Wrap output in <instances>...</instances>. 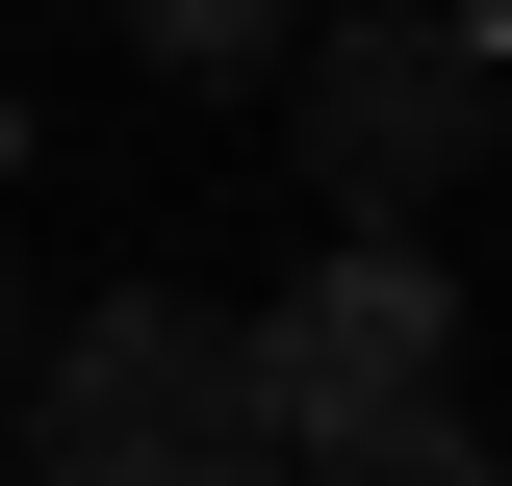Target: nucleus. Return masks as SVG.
Returning a JSON list of instances; mask_svg holds the SVG:
<instances>
[{"label": "nucleus", "instance_id": "1", "mask_svg": "<svg viewBox=\"0 0 512 486\" xmlns=\"http://www.w3.org/2000/svg\"><path fill=\"white\" fill-rule=\"evenodd\" d=\"M256 461H282V384H256V307H180V282L77 307L52 410H26V486H256Z\"/></svg>", "mask_w": 512, "mask_h": 486}, {"label": "nucleus", "instance_id": "2", "mask_svg": "<svg viewBox=\"0 0 512 486\" xmlns=\"http://www.w3.org/2000/svg\"><path fill=\"white\" fill-rule=\"evenodd\" d=\"M282 154L333 180V231H410L487 154V26L461 0H308L282 26Z\"/></svg>", "mask_w": 512, "mask_h": 486}, {"label": "nucleus", "instance_id": "3", "mask_svg": "<svg viewBox=\"0 0 512 486\" xmlns=\"http://www.w3.org/2000/svg\"><path fill=\"white\" fill-rule=\"evenodd\" d=\"M256 384H282V435H333V410H410V384H461V282L410 231H359L308 307H256Z\"/></svg>", "mask_w": 512, "mask_h": 486}, {"label": "nucleus", "instance_id": "4", "mask_svg": "<svg viewBox=\"0 0 512 486\" xmlns=\"http://www.w3.org/2000/svg\"><path fill=\"white\" fill-rule=\"evenodd\" d=\"M308 486H512L487 435H461V384H410V410H333V435H282Z\"/></svg>", "mask_w": 512, "mask_h": 486}, {"label": "nucleus", "instance_id": "5", "mask_svg": "<svg viewBox=\"0 0 512 486\" xmlns=\"http://www.w3.org/2000/svg\"><path fill=\"white\" fill-rule=\"evenodd\" d=\"M103 26H128V52H154V77H256V52H282V26H308V0H103Z\"/></svg>", "mask_w": 512, "mask_h": 486}, {"label": "nucleus", "instance_id": "6", "mask_svg": "<svg viewBox=\"0 0 512 486\" xmlns=\"http://www.w3.org/2000/svg\"><path fill=\"white\" fill-rule=\"evenodd\" d=\"M0 410H26V256H0Z\"/></svg>", "mask_w": 512, "mask_h": 486}, {"label": "nucleus", "instance_id": "7", "mask_svg": "<svg viewBox=\"0 0 512 486\" xmlns=\"http://www.w3.org/2000/svg\"><path fill=\"white\" fill-rule=\"evenodd\" d=\"M461 26H487V52H512V0H461Z\"/></svg>", "mask_w": 512, "mask_h": 486}]
</instances>
